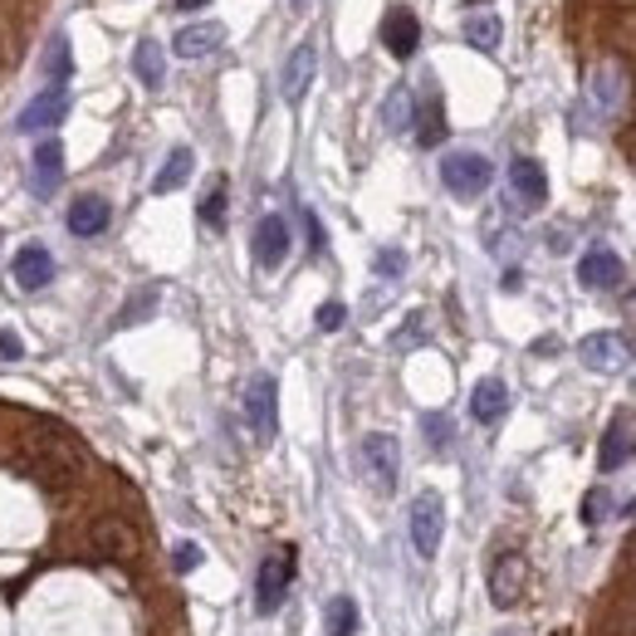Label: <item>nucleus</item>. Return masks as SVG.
<instances>
[{
	"mask_svg": "<svg viewBox=\"0 0 636 636\" xmlns=\"http://www.w3.org/2000/svg\"><path fill=\"white\" fill-rule=\"evenodd\" d=\"M407 528H411V548H416L421 558H436L440 538H446V499H440L436 489H421V495L411 499Z\"/></svg>",
	"mask_w": 636,
	"mask_h": 636,
	"instance_id": "f257e3e1",
	"label": "nucleus"
},
{
	"mask_svg": "<svg viewBox=\"0 0 636 636\" xmlns=\"http://www.w3.org/2000/svg\"><path fill=\"white\" fill-rule=\"evenodd\" d=\"M289 583H294V548H274V553L260 563V573H254V612L260 616L279 612Z\"/></svg>",
	"mask_w": 636,
	"mask_h": 636,
	"instance_id": "f03ea898",
	"label": "nucleus"
},
{
	"mask_svg": "<svg viewBox=\"0 0 636 636\" xmlns=\"http://www.w3.org/2000/svg\"><path fill=\"white\" fill-rule=\"evenodd\" d=\"M489 176H495V166H489V157H479V152H450L446 162H440V182H446V191L456 196V201L485 196Z\"/></svg>",
	"mask_w": 636,
	"mask_h": 636,
	"instance_id": "7ed1b4c3",
	"label": "nucleus"
},
{
	"mask_svg": "<svg viewBox=\"0 0 636 636\" xmlns=\"http://www.w3.org/2000/svg\"><path fill=\"white\" fill-rule=\"evenodd\" d=\"M362 470H367V479H372V489H377V495H391V489H397V475H401L397 436H387V431L362 436Z\"/></svg>",
	"mask_w": 636,
	"mask_h": 636,
	"instance_id": "20e7f679",
	"label": "nucleus"
},
{
	"mask_svg": "<svg viewBox=\"0 0 636 636\" xmlns=\"http://www.w3.org/2000/svg\"><path fill=\"white\" fill-rule=\"evenodd\" d=\"M245 421L260 440H274V431H279V382L270 372L250 377V387H245Z\"/></svg>",
	"mask_w": 636,
	"mask_h": 636,
	"instance_id": "39448f33",
	"label": "nucleus"
},
{
	"mask_svg": "<svg viewBox=\"0 0 636 636\" xmlns=\"http://www.w3.org/2000/svg\"><path fill=\"white\" fill-rule=\"evenodd\" d=\"M528 587V558L524 553H499L495 563H489V602L495 607H519V597H524Z\"/></svg>",
	"mask_w": 636,
	"mask_h": 636,
	"instance_id": "423d86ee",
	"label": "nucleus"
},
{
	"mask_svg": "<svg viewBox=\"0 0 636 636\" xmlns=\"http://www.w3.org/2000/svg\"><path fill=\"white\" fill-rule=\"evenodd\" d=\"M636 460V411H616L602 431V450H597V465L602 470H622Z\"/></svg>",
	"mask_w": 636,
	"mask_h": 636,
	"instance_id": "0eeeda50",
	"label": "nucleus"
},
{
	"mask_svg": "<svg viewBox=\"0 0 636 636\" xmlns=\"http://www.w3.org/2000/svg\"><path fill=\"white\" fill-rule=\"evenodd\" d=\"M64 113H68V93H64V84H54V88H45V93H35L25 108H20V133H54L59 123H64Z\"/></svg>",
	"mask_w": 636,
	"mask_h": 636,
	"instance_id": "6e6552de",
	"label": "nucleus"
},
{
	"mask_svg": "<svg viewBox=\"0 0 636 636\" xmlns=\"http://www.w3.org/2000/svg\"><path fill=\"white\" fill-rule=\"evenodd\" d=\"M577 352H583V367H593V372H622L632 362V342L622 333H587L577 342Z\"/></svg>",
	"mask_w": 636,
	"mask_h": 636,
	"instance_id": "1a4fd4ad",
	"label": "nucleus"
},
{
	"mask_svg": "<svg viewBox=\"0 0 636 636\" xmlns=\"http://www.w3.org/2000/svg\"><path fill=\"white\" fill-rule=\"evenodd\" d=\"M382 45H387L391 59H411L421 45V20L411 15L407 5H391L387 15H382Z\"/></svg>",
	"mask_w": 636,
	"mask_h": 636,
	"instance_id": "9d476101",
	"label": "nucleus"
},
{
	"mask_svg": "<svg viewBox=\"0 0 636 636\" xmlns=\"http://www.w3.org/2000/svg\"><path fill=\"white\" fill-rule=\"evenodd\" d=\"M250 250H254V264H260V270H279L284 254H289V225H284V215H264V221L254 225Z\"/></svg>",
	"mask_w": 636,
	"mask_h": 636,
	"instance_id": "9b49d317",
	"label": "nucleus"
},
{
	"mask_svg": "<svg viewBox=\"0 0 636 636\" xmlns=\"http://www.w3.org/2000/svg\"><path fill=\"white\" fill-rule=\"evenodd\" d=\"M10 274H15V289H25V294L49 289V279H54V254H49L45 245H20Z\"/></svg>",
	"mask_w": 636,
	"mask_h": 636,
	"instance_id": "f8f14e48",
	"label": "nucleus"
},
{
	"mask_svg": "<svg viewBox=\"0 0 636 636\" xmlns=\"http://www.w3.org/2000/svg\"><path fill=\"white\" fill-rule=\"evenodd\" d=\"M313 74H319V49H313V45H299L289 59H284V74H279L284 103H303V93H309Z\"/></svg>",
	"mask_w": 636,
	"mask_h": 636,
	"instance_id": "ddd939ff",
	"label": "nucleus"
},
{
	"mask_svg": "<svg viewBox=\"0 0 636 636\" xmlns=\"http://www.w3.org/2000/svg\"><path fill=\"white\" fill-rule=\"evenodd\" d=\"M108 221H113V205L103 201V196H74V205H68V215H64V225L78 235V240H93V235H103L108 230Z\"/></svg>",
	"mask_w": 636,
	"mask_h": 636,
	"instance_id": "4468645a",
	"label": "nucleus"
},
{
	"mask_svg": "<svg viewBox=\"0 0 636 636\" xmlns=\"http://www.w3.org/2000/svg\"><path fill=\"white\" fill-rule=\"evenodd\" d=\"M59 176H64V147H59V137H45V142L35 147V172H29V191H35L39 201H49V196L59 191Z\"/></svg>",
	"mask_w": 636,
	"mask_h": 636,
	"instance_id": "2eb2a0df",
	"label": "nucleus"
},
{
	"mask_svg": "<svg viewBox=\"0 0 636 636\" xmlns=\"http://www.w3.org/2000/svg\"><path fill=\"white\" fill-rule=\"evenodd\" d=\"M577 284H583V289H616V284H622V260L597 245V250H587L583 260H577Z\"/></svg>",
	"mask_w": 636,
	"mask_h": 636,
	"instance_id": "dca6fc26",
	"label": "nucleus"
},
{
	"mask_svg": "<svg viewBox=\"0 0 636 636\" xmlns=\"http://www.w3.org/2000/svg\"><path fill=\"white\" fill-rule=\"evenodd\" d=\"M509 186H514L519 205H544L548 201V176L534 157H514V162H509Z\"/></svg>",
	"mask_w": 636,
	"mask_h": 636,
	"instance_id": "f3484780",
	"label": "nucleus"
},
{
	"mask_svg": "<svg viewBox=\"0 0 636 636\" xmlns=\"http://www.w3.org/2000/svg\"><path fill=\"white\" fill-rule=\"evenodd\" d=\"M225 45V25H215V20H201V25H186L176 29V59H205L215 54V49Z\"/></svg>",
	"mask_w": 636,
	"mask_h": 636,
	"instance_id": "a211bd4d",
	"label": "nucleus"
},
{
	"mask_svg": "<svg viewBox=\"0 0 636 636\" xmlns=\"http://www.w3.org/2000/svg\"><path fill=\"white\" fill-rule=\"evenodd\" d=\"M504 411H509V387H504V382H499V377L475 382V391H470V416H475L479 426H495Z\"/></svg>",
	"mask_w": 636,
	"mask_h": 636,
	"instance_id": "6ab92c4d",
	"label": "nucleus"
},
{
	"mask_svg": "<svg viewBox=\"0 0 636 636\" xmlns=\"http://www.w3.org/2000/svg\"><path fill=\"white\" fill-rule=\"evenodd\" d=\"M93 548L103 558H133L137 553V534L123 524V519H98L93 524Z\"/></svg>",
	"mask_w": 636,
	"mask_h": 636,
	"instance_id": "aec40b11",
	"label": "nucleus"
},
{
	"mask_svg": "<svg viewBox=\"0 0 636 636\" xmlns=\"http://www.w3.org/2000/svg\"><path fill=\"white\" fill-rule=\"evenodd\" d=\"M191 166H196L191 147H172V152H166V162H162V172L152 176V191L166 196V191H176V186H186V182H191Z\"/></svg>",
	"mask_w": 636,
	"mask_h": 636,
	"instance_id": "412c9836",
	"label": "nucleus"
},
{
	"mask_svg": "<svg viewBox=\"0 0 636 636\" xmlns=\"http://www.w3.org/2000/svg\"><path fill=\"white\" fill-rule=\"evenodd\" d=\"M133 74L142 78L147 88H162V78H166V49L157 45V39H137V49H133Z\"/></svg>",
	"mask_w": 636,
	"mask_h": 636,
	"instance_id": "4be33fe9",
	"label": "nucleus"
},
{
	"mask_svg": "<svg viewBox=\"0 0 636 636\" xmlns=\"http://www.w3.org/2000/svg\"><path fill=\"white\" fill-rule=\"evenodd\" d=\"M416 142L421 147H440V142H446V113H440L436 88H431V93L421 98V108H416Z\"/></svg>",
	"mask_w": 636,
	"mask_h": 636,
	"instance_id": "5701e85b",
	"label": "nucleus"
},
{
	"mask_svg": "<svg viewBox=\"0 0 636 636\" xmlns=\"http://www.w3.org/2000/svg\"><path fill=\"white\" fill-rule=\"evenodd\" d=\"M499 39H504L499 15H465V45H475L479 54H495Z\"/></svg>",
	"mask_w": 636,
	"mask_h": 636,
	"instance_id": "b1692460",
	"label": "nucleus"
},
{
	"mask_svg": "<svg viewBox=\"0 0 636 636\" xmlns=\"http://www.w3.org/2000/svg\"><path fill=\"white\" fill-rule=\"evenodd\" d=\"M328 636H358V602L352 597H333L328 602Z\"/></svg>",
	"mask_w": 636,
	"mask_h": 636,
	"instance_id": "393cba45",
	"label": "nucleus"
},
{
	"mask_svg": "<svg viewBox=\"0 0 636 636\" xmlns=\"http://www.w3.org/2000/svg\"><path fill=\"white\" fill-rule=\"evenodd\" d=\"M421 436L431 440V450H436V456H446V450H450V440H456V426H450V416L431 411V416H421Z\"/></svg>",
	"mask_w": 636,
	"mask_h": 636,
	"instance_id": "a878e982",
	"label": "nucleus"
},
{
	"mask_svg": "<svg viewBox=\"0 0 636 636\" xmlns=\"http://www.w3.org/2000/svg\"><path fill=\"white\" fill-rule=\"evenodd\" d=\"M616 78H622V68H616V64H607V68H597V108H602V113H616V108H622V98L626 93H616Z\"/></svg>",
	"mask_w": 636,
	"mask_h": 636,
	"instance_id": "bb28decb",
	"label": "nucleus"
},
{
	"mask_svg": "<svg viewBox=\"0 0 636 636\" xmlns=\"http://www.w3.org/2000/svg\"><path fill=\"white\" fill-rule=\"evenodd\" d=\"M382 117H387L391 133H407V123H411V93H407V88H391V93H387V108H382Z\"/></svg>",
	"mask_w": 636,
	"mask_h": 636,
	"instance_id": "cd10ccee",
	"label": "nucleus"
},
{
	"mask_svg": "<svg viewBox=\"0 0 636 636\" xmlns=\"http://www.w3.org/2000/svg\"><path fill=\"white\" fill-rule=\"evenodd\" d=\"M68 68H74V59H68V39H64V35H54V39H49V54H45V74L64 84Z\"/></svg>",
	"mask_w": 636,
	"mask_h": 636,
	"instance_id": "c85d7f7f",
	"label": "nucleus"
},
{
	"mask_svg": "<svg viewBox=\"0 0 636 636\" xmlns=\"http://www.w3.org/2000/svg\"><path fill=\"white\" fill-rule=\"evenodd\" d=\"M201 225H211V230L225 225V182H215L211 191L201 196Z\"/></svg>",
	"mask_w": 636,
	"mask_h": 636,
	"instance_id": "c756f323",
	"label": "nucleus"
},
{
	"mask_svg": "<svg viewBox=\"0 0 636 636\" xmlns=\"http://www.w3.org/2000/svg\"><path fill=\"white\" fill-rule=\"evenodd\" d=\"M342 319H348V309H342L338 299H328V303H323V309H319V328H323V333L342 328Z\"/></svg>",
	"mask_w": 636,
	"mask_h": 636,
	"instance_id": "7c9ffc66",
	"label": "nucleus"
},
{
	"mask_svg": "<svg viewBox=\"0 0 636 636\" xmlns=\"http://www.w3.org/2000/svg\"><path fill=\"white\" fill-rule=\"evenodd\" d=\"M152 309H157V289H147L142 299H133V309H127L123 319H117V328H127V323H133V319H147V313H152Z\"/></svg>",
	"mask_w": 636,
	"mask_h": 636,
	"instance_id": "2f4dec72",
	"label": "nucleus"
},
{
	"mask_svg": "<svg viewBox=\"0 0 636 636\" xmlns=\"http://www.w3.org/2000/svg\"><path fill=\"white\" fill-rule=\"evenodd\" d=\"M172 563H176V573H191V568H201V548H196V544H176Z\"/></svg>",
	"mask_w": 636,
	"mask_h": 636,
	"instance_id": "473e14b6",
	"label": "nucleus"
},
{
	"mask_svg": "<svg viewBox=\"0 0 636 636\" xmlns=\"http://www.w3.org/2000/svg\"><path fill=\"white\" fill-rule=\"evenodd\" d=\"M401 270H407V260H401V250H382V254H377V274H387V279H397Z\"/></svg>",
	"mask_w": 636,
	"mask_h": 636,
	"instance_id": "72a5a7b5",
	"label": "nucleus"
},
{
	"mask_svg": "<svg viewBox=\"0 0 636 636\" xmlns=\"http://www.w3.org/2000/svg\"><path fill=\"white\" fill-rule=\"evenodd\" d=\"M602 509H607V495H602V489H593V495H587V504H583V519H587V524H597V519H602Z\"/></svg>",
	"mask_w": 636,
	"mask_h": 636,
	"instance_id": "f704fd0d",
	"label": "nucleus"
},
{
	"mask_svg": "<svg viewBox=\"0 0 636 636\" xmlns=\"http://www.w3.org/2000/svg\"><path fill=\"white\" fill-rule=\"evenodd\" d=\"M20 352H25V342L15 333H0V358H20Z\"/></svg>",
	"mask_w": 636,
	"mask_h": 636,
	"instance_id": "c9c22d12",
	"label": "nucleus"
},
{
	"mask_svg": "<svg viewBox=\"0 0 636 636\" xmlns=\"http://www.w3.org/2000/svg\"><path fill=\"white\" fill-rule=\"evenodd\" d=\"M176 10H201V5H211V0H172Z\"/></svg>",
	"mask_w": 636,
	"mask_h": 636,
	"instance_id": "e433bc0d",
	"label": "nucleus"
},
{
	"mask_svg": "<svg viewBox=\"0 0 636 636\" xmlns=\"http://www.w3.org/2000/svg\"><path fill=\"white\" fill-rule=\"evenodd\" d=\"M289 5H294V10H309V5H313V0H289Z\"/></svg>",
	"mask_w": 636,
	"mask_h": 636,
	"instance_id": "4c0bfd02",
	"label": "nucleus"
},
{
	"mask_svg": "<svg viewBox=\"0 0 636 636\" xmlns=\"http://www.w3.org/2000/svg\"><path fill=\"white\" fill-rule=\"evenodd\" d=\"M465 5H489V0H465Z\"/></svg>",
	"mask_w": 636,
	"mask_h": 636,
	"instance_id": "58836bf2",
	"label": "nucleus"
},
{
	"mask_svg": "<svg viewBox=\"0 0 636 636\" xmlns=\"http://www.w3.org/2000/svg\"><path fill=\"white\" fill-rule=\"evenodd\" d=\"M499 636H514V632H499Z\"/></svg>",
	"mask_w": 636,
	"mask_h": 636,
	"instance_id": "ea45409f",
	"label": "nucleus"
}]
</instances>
